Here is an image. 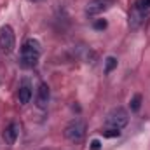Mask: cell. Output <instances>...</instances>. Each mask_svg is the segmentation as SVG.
<instances>
[{
  "mask_svg": "<svg viewBox=\"0 0 150 150\" xmlns=\"http://www.w3.org/2000/svg\"><path fill=\"white\" fill-rule=\"evenodd\" d=\"M40 44L35 38H28L23 47H21V56H19V63L23 68H33L38 63V58H40Z\"/></svg>",
  "mask_w": 150,
  "mask_h": 150,
  "instance_id": "cell-1",
  "label": "cell"
},
{
  "mask_svg": "<svg viewBox=\"0 0 150 150\" xmlns=\"http://www.w3.org/2000/svg\"><path fill=\"white\" fill-rule=\"evenodd\" d=\"M127 122H129V113L122 107H117V108L110 110L107 115V126L113 127V129H122L124 126H127Z\"/></svg>",
  "mask_w": 150,
  "mask_h": 150,
  "instance_id": "cell-2",
  "label": "cell"
},
{
  "mask_svg": "<svg viewBox=\"0 0 150 150\" xmlns=\"http://www.w3.org/2000/svg\"><path fill=\"white\" fill-rule=\"evenodd\" d=\"M65 136L70 142H80L86 136V122L82 119H74L67 127H65Z\"/></svg>",
  "mask_w": 150,
  "mask_h": 150,
  "instance_id": "cell-3",
  "label": "cell"
},
{
  "mask_svg": "<svg viewBox=\"0 0 150 150\" xmlns=\"http://www.w3.org/2000/svg\"><path fill=\"white\" fill-rule=\"evenodd\" d=\"M14 47H16V35H14V30H12V26L4 25V26L0 28V49L9 54V52L14 51Z\"/></svg>",
  "mask_w": 150,
  "mask_h": 150,
  "instance_id": "cell-4",
  "label": "cell"
},
{
  "mask_svg": "<svg viewBox=\"0 0 150 150\" xmlns=\"http://www.w3.org/2000/svg\"><path fill=\"white\" fill-rule=\"evenodd\" d=\"M113 5V0H89L86 5V14L87 16H100L105 11H108Z\"/></svg>",
  "mask_w": 150,
  "mask_h": 150,
  "instance_id": "cell-5",
  "label": "cell"
},
{
  "mask_svg": "<svg viewBox=\"0 0 150 150\" xmlns=\"http://www.w3.org/2000/svg\"><path fill=\"white\" fill-rule=\"evenodd\" d=\"M49 98H51V91H49V86L45 82H40L37 87V96H35V101H37L38 108H47V103H49Z\"/></svg>",
  "mask_w": 150,
  "mask_h": 150,
  "instance_id": "cell-6",
  "label": "cell"
},
{
  "mask_svg": "<svg viewBox=\"0 0 150 150\" xmlns=\"http://www.w3.org/2000/svg\"><path fill=\"white\" fill-rule=\"evenodd\" d=\"M19 131H21L19 124H18V122H11V124L5 127V131H4V140H5V143H7V145H14L16 140H18V136H19Z\"/></svg>",
  "mask_w": 150,
  "mask_h": 150,
  "instance_id": "cell-7",
  "label": "cell"
},
{
  "mask_svg": "<svg viewBox=\"0 0 150 150\" xmlns=\"http://www.w3.org/2000/svg\"><path fill=\"white\" fill-rule=\"evenodd\" d=\"M143 19H145V11L140 9L138 5H134V9H133L131 14H129V25H131L133 28H138V26L143 23Z\"/></svg>",
  "mask_w": 150,
  "mask_h": 150,
  "instance_id": "cell-8",
  "label": "cell"
},
{
  "mask_svg": "<svg viewBox=\"0 0 150 150\" xmlns=\"http://www.w3.org/2000/svg\"><path fill=\"white\" fill-rule=\"evenodd\" d=\"M18 100H19L21 105L30 103V100H32V89H30V86L25 84V86L19 87V91H18Z\"/></svg>",
  "mask_w": 150,
  "mask_h": 150,
  "instance_id": "cell-9",
  "label": "cell"
},
{
  "mask_svg": "<svg viewBox=\"0 0 150 150\" xmlns=\"http://www.w3.org/2000/svg\"><path fill=\"white\" fill-rule=\"evenodd\" d=\"M100 133L105 138H117V136H120V129H113V127H107V129H103Z\"/></svg>",
  "mask_w": 150,
  "mask_h": 150,
  "instance_id": "cell-10",
  "label": "cell"
},
{
  "mask_svg": "<svg viewBox=\"0 0 150 150\" xmlns=\"http://www.w3.org/2000/svg\"><path fill=\"white\" fill-rule=\"evenodd\" d=\"M129 105H131V110H133V112H138L140 107H142V94H134Z\"/></svg>",
  "mask_w": 150,
  "mask_h": 150,
  "instance_id": "cell-11",
  "label": "cell"
},
{
  "mask_svg": "<svg viewBox=\"0 0 150 150\" xmlns=\"http://www.w3.org/2000/svg\"><path fill=\"white\" fill-rule=\"evenodd\" d=\"M115 67H117V59H115L113 56H108V58L105 59V72H107V74H110Z\"/></svg>",
  "mask_w": 150,
  "mask_h": 150,
  "instance_id": "cell-12",
  "label": "cell"
},
{
  "mask_svg": "<svg viewBox=\"0 0 150 150\" xmlns=\"http://www.w3.org/2000/svg\"><path fill=\"white\" fill-rule=\"evenodd\" d=\"M93 26H94V30H105L108 26V23H107V19H96L93 23Z\"/></svg>",
  "mask_w": 150,
  "mask_h": 150,
  "instance_id": "cell-13",
  "label": "cell"
},
{
  "mask_svg": "<svg viewBox=\"0 0 150 150\" xmlns=\"http://www.w3.org/2000/svg\"><path fill=\"white\" fill-rule=\"evenodd\" d=\"M140 9H143V11H147L150 9V0H138V4H136Z\"/></svg>",
  "mask_w": 150,
  "mask_h": 150,
  "instance_id": "cell-14",
  "label": "cell"
},
{
  "mask_svg": "<svg viewBox=\"0 0 150 150\" xmlns=\"http://www.w3.org/2000/svg\"><path fill=\"white\" fill-rule=\"evenodd\" d=\"M100 149H101L100 140H93V142H91V150H100Z\"/></svg>",
  "mask_w": 150,
  "mask_h": 150,
  "instance_id": "cell-15",
  "label": "cell"
},
{
  "mask_svg": "<svg viewBox=\"0 0 150 150\" xmlns=\"http://www.w3.org/2000/svg\"><path fill=\"white\" fill-rule=\"evenodd\" d=\"M32 2H42V0H32Z\"/></svg>",
  "mask_w": 150,
  "mask_h": 150,
  "instance_id": "cell-16",
  "label": "cell"
}]
</instances>
